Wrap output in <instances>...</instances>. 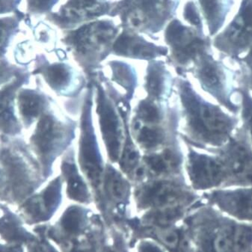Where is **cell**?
<instances>
[{"mask_svg":"<svg viewBox=\"0 0 252 252\" xmlns=\"http://www.w3.org/2000/svg\"><path fill=\"white\" fill-rule=\"evenodd\" d=\"M25 223L20 216L2 207L0 217V240L3 243L27 246L37 238L26 227Z\"/></svg>","mask_w":252,"mask_h":252,"instance_id":"14","label":"cell"},{"mask_svg":"<svg viewBox=\"0 0 252 252\" xmlns=\"http://www.w3.org/2000/svg\"><path fill=\"white\" fill-rule=\"evenodd\" d=\"M183 100L191 135L204 149L205 145L222 146L239 126L238 115L227 113L218 105L206 101L189 86H184Z\"/></svg>","mask_w":252,"mask_h":252,"instance_id":"1","label":"cell"},{"mask_svg":"<svg viewBox=\"0 0 252 252\" xmlns=\"http://www.w3.org/2000/svg\"><path fill=\"white\" fill-rule=\"evenodd\" d=\"M8 64L4 62L0 61V77L1 76H5L8 70Z\"/></svg>","mask_w":252,"mask_h":252,"instance_id":"39","label":"cell"},{"mask_svg":"<svg viewBox=\"0 0 252 252\" xmlns=\"http://www.w3.org/2000/svg\"><path fill=\"white\" fill-rule=\"evenodd\" d=\"M139 140L146 148H152L160 142V133L155 129L145 127L141 131Z\"/></svg>","mask_w":252,"mask_h":252,"instance_id":"28","label":"cell"},{"mask_svg":"<svg viewBox=\"0 0 252 252\" xmlns=\"http://www.w3.org/2000/svg\"><path fill=\"white\" fill-rule=\"evenodd\" d=\"M139 112L141 118L146 122H154L159 119V115L158 109L147 102L141 103Z\"/></svg>","mask_w":252,"mask_h":252,"instance_id":"32","label":"cell"},{"mask_svg":"<svg viewBox=\"0 0 252 252\" xmlns=\"http://www.w3.org/2000/svg\"><path fill=\"white\" fill-rule=\"evenodd\" d=\"M168 42L178 51L179 60L183 63L198 60L211 49V41L204 33L187 27L179 21H174L166 30Z\"/></svg>","mask_w":252,"mask_h":252,"instance_id":"7","label":"cell"},{"mask_svg":"<svg viewBox=\"0 0 252 252\" xmlns=\"http://www.w3.org/2000/svg\"><path fill=\"white\" fill-rule=\"evenodd\" d=\"M57 135V129L53 119L49 115L43 116L32 139L34 148L41 157L46 158L51 152Z\"/></svg>","mask_w":252,"mask_h":252,"instance_id":"16","label":"cell"},{"mask_svg":"<svg viewBox=\"0 0 252 252\" xmlns=\"http://www.w3.org/2000/svg\"><path fill=\"white\" fill-rule=\"evenodd\" d=\"M26 16L18 10L12 16L0 17V57L6 53L13 37L20 32V25Z\"/></svg>","mask_w":252,"mask_h":252,"instance_id":"19","label":"cell"},{"mask_svg":"<svg viewBox=\"0 0 252 252\" xmlns=\"http://www.w3.org/2000/svg\"><path fill=\"white\" fill-rule=\"evenodd\" d=\"M63 170L68 181L69 194L73 198L78 199L85 198L86 194V186L80 180L76 168L71 164L64 163Z\"/></svg>","mask_w":252,"mask_h":252,"instance_id":"23","label":"cell"},{"mask_svg":"<svg viewBox=\"0 0 252 252\" xmlns=\"http://www.w3.org/2000/svg\"><path fill=\"white\" fill-rule=\"evenodd\" d=\"M239 66V78L246 84L249 90L252 91V63L234 60Z\"/></svg>","mask_w":252,"mask_h":252,"instance_id":"29","label":"cell"},{"mask_svg":"<svg viewBox=\"0 0 252 252\" xmlns=\"http://www.w3.org/2000/svg\"><path fill=\"white\" fill-rule=\"evenodd\" d=\"M189 174L197 189H224V177L218 158L191 151L189 161Z\"/></svg>","mask_w":252,"mask_h":252,"instance_id":"10","label":"cell"},{"mask_svg":"<svg viewBox=\"0 0 252 252\" xmlns=\"http://www.w3.org/2000/svg\"><path fill=\"white\" fill-rule=\"evenodd\" d=\"M26 246L27 248V252H47L45 245L39 240L38 237Z\"/></svg>","mask_w":252,"mask_h":252,"instance_id":"36","label":"cell"},{"mask_svg":"<svg viewBox=\"0 0 252 252\" xmlns=\"http://www.w3.org/2000/svg\"><path fill=\"white\" fill-rule=\"evenodd\" d=\"M3 181H0V198L13 204L24 203L34 189L27 165L8 150L0 153Z\"/></svg>","mask_w":252,"mask_h":252,"instance_id":"6","label":"cell"},{"mask_svg":"<svg viewBox=\"0 0 252 252\" xmlns=\"http://www.w3.org/2000/svg\"><path fill=\"white\" fill-rule=\"evenodd\" d=\"M108 5L103 0H68L60 11L47 17L59 27H70L85 18H92L103 14Z\"/></svg>","mask_w":252,"mask_h":252,"instance_id":"11","label":"cell"},{"mask_svg":"<svg viewBox=\"0 0 252 252\" xmlns=\"http://www.w3.org/2000/svg\"><path fill=\"white\" fill-rule=\"evenodd\" d=\"M170 4L171 0H125L120 11L129 25L138 28L143 25L150 31H158L169 14L165 7H170Z\"/></svg>","mask_w":252,"mask_h":252,"instance_id":"8","label":"cell"},{"mask_svg":"<svg viewBox=\"0 0 252 252\" xmlns=\"http://www.w3.org/2000/svg\"><path fill=\"white\" fill-rule=\"evenodd\" d=\"M60 194V183L54 181L41 195L28 198L22 203L20 217L27 225L37 224L47 220L49 213L53 209Z\"/></svg>","mask_w":252,"mask_h":252,"instance_id":"12","label":"cell"},{"mask_svg":"<svg viewBox=\"0 0 252 252\" xmlns=\"http://www.w3.org/2000/svg\"><path fill=\"white\" fill-rule=\"evenodd\" d=\"M114 50L120 54L151 57L154 56L156 47L130 34H122L114 45Z\"/></svg>","mask_w":252,"mask_h":252,"instance_id":"18","label":"cell"},{"mask_svg":"<svg viewBox=\"0 0 252 252\" xmlns=\"http://www.w3.org/2000/svg\"><path fill=\"white\" fill-rule=\"evenodd\" d=\"M106 188L111 195L115 198H123L126 192V187L122 178L115 173H109L106 176Z\"/></svg>","mask_w":252,"mask_h":252,"instance_id":"26","label":"cell"},{"mask_svg":"<svg viewBox=\"0 0 252 252\" xmlns=\"http://www.w3.org/2000/svg\"><path fill=\"white\" fill-rule=\"evenodd\" d=\"M158 238L171 249H175L179 243V235L175 230L165 228L158 230Z\"/></svg>","mask_w":252,"mask_h":252,"instance_id":"30","label":"cell"},{"mask_svg":"<svg viewBox=\"0 0 252 252\" xmlns=\"http://www.w3.org/2000/svg\"><path fill=\"white\" fill-rule=\"evenodd\" d=\"M81 158L83 168L87 172L89 178L93 182H98L101 167L92 139L88 135L85 136L82 142Z\"/></svg>","mask_w":252,"mask_h":252,"instance_id":"20","label":"cell"},{"mask_svg":"<svg viewBox=\"0 0 252 252\" xmlns=\"http://www.w3.org/2000/svg\"><path fill=\"white\" fill-rule=\"evenodd\" d=\"M99 110L102 131L108 145L109 155L112 160H117L120 148L117 119L112 109L103 102L100 103Z\"/></svg>","mask_w":252,"mask_h":252,"instance_id":"15","label":"cell"},{"mask_svg":"<svg viewBox=\"0 0 252 252\" xmlns=\"http://www.w3.org/2000/svg\"><path fill=\"white\" fill-rule=\"evenodd\" d=\"M47 82L53 88H60L65 86L69 80L68 70L61 64H53L43 69Z\"/></svg>","mask_w":252,"mask_h":252,"instance_id":"24","label":"cell"},{"mask_svg":"<svg viewBox=\"0 0 252 252\" xmlns=\"http://www.w3.org/2000/svg\"><path fill=\"white\" fill-rule=\"evenodd\" d=\"M0 252H25L24 245L0 243Z\"/></svg>","mask_w":252,"mask_h":252,"instance_id":"37","label":"cell"},{"mask_svg":"<svg viewBox=\"0 0 252 252\" xmlns=\"http://www.w3.org/2000/svg\"><path fill=\"white\" fill-rule=\"evenodd\" d=\"M213 46L220 55L237 60L252 46V0H240L222 30L213 37Z\"/></svg>","mask_w":252,"mask_h":252,"instance_id":"5","label":"cell"},{"mask_svg":"<svg viewBox=\"0 0 252 252\" xmlns=\"http://www.w3.org/2000/svg\"><path fill=\"white\" fill-rule=\"evenodd\" d=\"M212 205L231 218L252 224V187L216 189L206 195Z\"/></svg>","mask_w":252,"mask_h":252,"instance_id":"9","label":"cell"},{"mask_svg":"<svg viewBox=\"0 0 252 252\" xmlns=\"http://www.w3.org/2000/svg\"><path fill=\"white\" fill-rule=\"evenodd\" d=\"M209 36L218 34L237 9V0H197Z\"/></svg>","mask_w":252,"mask_h":252,"instance_id":"13","label":"cell"},{"mask_svg":"<svg viewBox=\"0 0 252 252\" xmlns=\"http://www.w3.org/2000/svg\"><path fill=\"white\" fill-rule=\"evenodd\" d=\"M22 0H0V15L17 12Z\"/></svg>","mask_w":252,"mask_h":252,"instance_id":"34","label":"cell"},{"mask_svg":"<svg viewBox=\"0 0 252 252\" xmlns=\"http://www.w3.org/2000/svg\"><path fill=\"white\" fill-rule=\"evenodd\" d=\"M238 60L242 62H250V63H252V46L250 50H249V52L244 56L240 58V59H238Z\"/></svg>","mask_w":252,"mask_h":252,"instance_id":"38","label":"cell"},{"mask_svg":"<svg viewBox=\"0 0 252 252\" xmlns=\"http://www.w3.org/2000/svg\"><path fill=\"white\" fill-rule=\"evenodd\" d=\"M206 150L218 158L224 177V189L252 187V145L243 125L235 129L222 146Z\"/></svg>","mask_w":252,"mask_h":252,"instance_id":"4","label":"cell"},{"mask_svg":"<svg viewBox=\"0 0 252 252\" xmlns=\"http://www.w3.org/2000/svg\"><path fill=\"white\" fill-rule=\"evenodd\" d=\"M19 107L21 115L27 122H31L39 115L44 106L42 97L30 90H24L19 95Z\"/></svg>","mask_w":252,"mask_h":252,"instance_id":"21","label":"cell"},{"mask_svg":"<svg viewBox=\"0 0 252 252\" xmlns=\"http://www.w3.org/2000/svg\"><path fill=\"white\" fill-rule=\"evenodd\" d=\"M200 252H247L252 249V224L237 221L213 207L199 217Z\"/></svg>","mask_w":252,"mask_h":252,"instance_id":"2","label":"cell"},{"mask_svg":"<svg viewBox=\"0 0 252 252\" xmlns=\"http://www.w3.org/2000/svg\"><path fill=\"white\" fill-rule=\"evenodd\" d=\"M15 84L7 86L0 92V131L14 134L19 131V125L13 109Z\"/></svg>","mask_w":252,"mask_h":252,"instance_id":"17","label":"cell"},{"mask_svg":"<svg viewBox=\"0 0 252 252\" xmlns=\"http://www.w3.org/2000/svg\"><path fill=\"white\" fill-rule=\"evenodd\" d=\"M220 58L215 59L211 50L201 55L197 60L195 74L204 91L230 113L238 115L240 103H237L234 96L237 93L239 67L231 68L224 63V56L221 55Z\"/></svg>","mask_w":252,"mask_h":252,"instance_id":"3","label":"cell"},{"mask_svg":"<svg viewBox=\"0 0 252 252\" xmlns=\"http://www.w3.org/2000/svg\"><path fill=\"white\" fill-rule=\"evenodd\" d=\"M60 0H27V11L29 14L41 15L48 14Z\"/></svg>","mask_w":252,"mask_h":252,"instance_id":"27","label":"cell"},{"mask_svg":"<svg viewBox=\"0 0 252 252\" xmlns=\"http://www.w3.org/2000/svg\"><path fill=\"white\" fill-rule=\"evenodd\" d=\"M237 83V92L240 95V115L243 121V125L247 129L252 145V96L250 90L239 78V72Z\"/></svg>","mask_w":252,"mask_h":252,"instance_id":"22","label":"cell"},{"mask_svg":"<svg viewBox=\"0 0 252 252\" xmlns=\"http://www.w3.org/2000/svg\"><path fill=\"white\" fill-rule=\"evenodd\" d=\"M138 159H139L138 153L132 148V146L127 147L122 158V168L125 171L129 172L136 165Z\"/></svg>","mask_w":252,"mask_h":252,"instance_id":"31","label":"cell"},{"mask_svg":"<svg viewBox=\"0 0 252 252\" xmlns=\"http://www.w3.org/2000/svg\"><path fill=\"white\" fill-rule=\"evenodd\" d=\"M186 21L191 24L195 30L204 33V20L201 11L195 2H188L185 5L184 13Z\"/></svg>","mask_w":252,"mask_h":252,"instance_id":"25","label":"cell"},{"mask_svg":"<svg viewBox=\"0 0 252 252\" xmlns=\"http://www.w3.org/2000/svg\"><path fill=\"white\" fill-rule=\"evenodd\" d=\"M148 90L154 96H158L162 90V80L158 72L153 70L148 79Z\"/></svg>","mask_w":252,"mask_h":252,"instance_id":"33","label":"cell"},{"mask_svg":"<svg viewBox=\"0 0 252 252\" xmlns=\"http://www.w3.org/2000/svg\"><path fill=\"white\" fill-rule=\"evenodd\" d=\"M146 161L151 168L156 172L161 173L166 171V164L161 157L150 156L146 158Z\"/></svg>","mask_w":252,"mask_h":252,"instance_id":"35","label":"cell"}]
</instances>
